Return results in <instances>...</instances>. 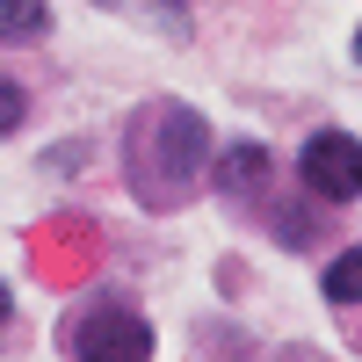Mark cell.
<instances>
[{
    "label": "cell",
    "instance_id": "cell-6",
    "mask_svg": "<svg viewBox=\"0 0 362 362\" xmlns=\"http://www.w3.org/2000/svg\"><path fill=\"white\" fill-rule=\"evenodd\" d=\"M102 8H131L153 29H167V37H189V8H181V0H102Z\"/></svg>",
    "mask_w": 362,
    "mask_h": 362
},
{
    "label": "cell",
    "instance_id": "cell-2",
    "mask_svg": "<svg viewBox=\"0 0 362 362\" xmlns=\"http://www.w3.org/2000/svg\"><path fill=\"white\" fill-rule=\"evenodd\" d=\"M145 355H153V334H145L138 312L102 305L73 326V362H145Z\"/></svg>",
    "mask_w": 362,
    "mask_h": 362
},
{
    "label": "cell",
    "instance_id": "cell-4",
    "mask_svg": "<svg viewBox=\"0 0 362 362\" xmlns=\"http://www.w3.org/2000/svg\"><path fill=\"white\" fill-rule=\"evenodd\" d=\"M218 181H225V196H254L268 181V153H261V145H232L225 167H218Z\"/></svg>",
    "mask_w": 362,
    "mask_h": 362
},
{
    "label": "cell",
    "instance_id": "cell-7",
    "mask_svg": "<svg viewBox=\"0 0 362 362\" xmlns=\"http://www.w3.org/2000/svg\"><path fill=\"white\" fill-rule=\"evenodd\" d=\"M15 124H22V87L0 80V131H15Z\"/></svg>",
    "mask_w": 362,
    "mask_h": 362
},
{
    "label": "cell",
    "instance_id": "cell-5",
    "mask_svg": "<svg viewBox=\"0 0 362 362\" xmlns=\"http://www.w3.org/2000/svg\"><path fill=\"white\" fill-rule=\"evenodd\" d=\"M326 297H334V305H362V247L326 261Z\"/></svg>",
    "mask_w": 362,
    "mask_h": 362
},
{
    "label": "cell",
    "instance_id": "cell-9",
    "mask_svg": "<svg viewBox=\"0 0 362 362\" xmlns=\"http://www.w3.org/2000/svg\"><path fill=\"white\" fill-rule=\"evenodd\" d=\"M355 58H362V29H355Z\"/></svg>",
    "mask_w": 362,
    "mask_h": 362
},
{
    "label": "cell",
    "instance_id": "cell-1",
    "mask_svg": "<svg viewBox=\"0 0 362 362\" xmlns=\"http://www.w3.org/2000/svg\"><path fill=\"white\" fill-rule=\"evenodd\" d=\"M297 174H305L312 196H326V203H355V196H362V145H355L348 131H312Z\"/></svg>",
    "mask_w": 362,
    "mask_h": 362
},
{
    "label": "cell",
    "instance_id": "cell-3",
    "mask_svg": "<svg viewBox=\"0 0 362 362\" xmlns=\"http://www.w3.org/2000/svg\"><path fill=\"white\" fill-rule=\"evenodd\" d=\"M51 29V0H0V44H37Z\"/></svg>",
    "mask_w": 362,
    "mask_h": 362
},
{
    "label": "cell",
    "instance_id": "cell-8",
    "mask_svg": "<svg viewBox=\"0 0 362 362\" xmlns=\"http://www.w3.org/2000/svg\"><path fill=\"white\" fill-rule=\"evenodd\" d=\"M0 319H8V283H0Z\"/></svg>",
    "mask_w": 362,
    "mask_h": 362
}]
</instances>
